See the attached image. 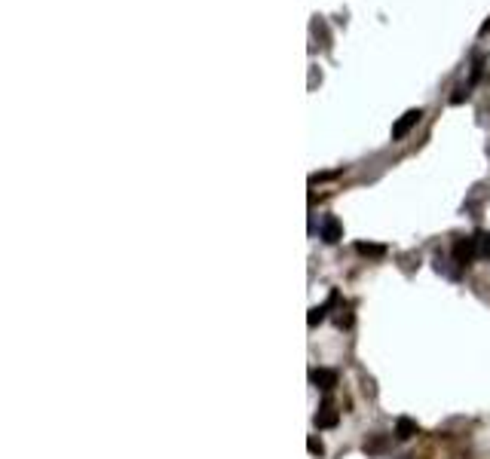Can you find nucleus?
<instances>
[{
	"label": "nucleus",
	"instance_id": "4468645a",
	"mask_svg": "<svg viewBox=\"0 0 490 459\" xmlns=\"http://www.w3.org/2000/svg\"><path fill=\"white\" fill-rule=\"evenodd\" d=\"M401 459H411V456H401Z\"/></svg>",
	"mask_w": 490,
	"mask_h": 459
},
{
	"label": "nucleus",
	"instance_id": "f257e3e1",
	"mask_svg": "<svg viewBox=\"0 0 490 459\" xmlns=\"http://www.w3.org/2000/svg\"><path fill=\"white\" fill-rule=\"evenodd\" d=\"M420 116H423V111H420V107H414V111L401 114V120L396 122V126H392V141H401V138H405V135L420 122Z\"/></svg>",
	"mask_w": 490,
	"mask_h": 459
},
{
	"label": "nucleus",
	"instance_id": "39448f33",
	"mask_svg": "<svg viewBox=\"0 0 490 459\" xmlns=\"http://www.w3.org/2000/svg\"><path fill=\"white\" fill-rule=\"evenodd\" d=\"M310 380L316 383L319 389H325V392L337 386V374H334V371H325V367H322V371H312V374H310Z\"/></svg>",
	"mask_w": 490,
	"mask_h": 459
},
{
	"label": "nucleus",
	"instance_id": "0eeeda50",
	"mask_svg": "<svg viewBox=\"0 0 490 459\" xmlns=\"http://www.w3.org/2000/svg\"><path fill=\"white\" fill-rule=\"evenodd\" d=\"M472 242H475V255H478V257H490V233L487 230L475 233Z\"/></svg>",
	"mask_w": 490,
	"mask_h": 459
},
{
	"label": "nucleus",
	"instance_id": "9b49d317",
	"mask_svg": "<svg viewBox=\"0 0 490 459\" xmlns=\"http://www.w3.org/2000/svg\"><path fill=\"white\" fill-rule=\"evenodd\" d=\"M469 86H472V83H466V86H460V89H457V92H454V95H451V101H454V105H460V101H462V98H466V95H469Z\"/></svg>",
	"mask_w": 490,
	"mask_h": 459
},
{
	"label": "nucleus",
	"instance_id": "6e6552de",
	"mask_svg": "<svg viewBox=\"0 0 490 459\" xmlns=\"http://www.w3.org/2000/svg\"><path fill=\"white\" fill-rule=\"evenodd\" d=\"M356 251H359V255H368V257H383L386 255L383 245H371V242H359Z\"/></svg>",
	"mask_w": 490,
	"mask_h": 459
},
{
	"label": "nucleus",
	"instance_id": "20e7f679",
	"mask_svg": "<svg viewBox=\"0 0 490 459\" xmlns=\"http://www.w3.org/2000/svg\"><path fill=\"white\" fill-rule=\"evenodd\" d=\"M337 420H340V414L334 410V404L325 401L322 407H319V414H316V426H319V429H334Z\"/></svg>",
	"mask_w": 490,
	"mask_h": 459
},
{
	"label": "nucleus",
	"instance_id": "1a4fd4ad",
	"mask_svg": "<svg viewBox=\"0 0 490 459\" xmlns=\"http://www.w3.org/2000/svg\"><path fill=\"white\" fill-rule=\"evenodd\" d=\"M331 303H337V294H331L328 297V306ZM328 306H316V310H310V325H319V321L325 319V310H328Z\"/></svg>",
	"mask_w": 490,
	"mask_h": 459
},
{
	"label": "nucleus",
	"instance_id": "f8f14e48",
	"mask_svg": "<svg viewBox=\"0 0 490 459\" xmlns=\"http://www.w3.org/2000/svg\"><path fill=\"white\" fill-rule=\"evenodd\" d=\"M306 447H310V453H319V456H322V441L310 438V441H306Z\"/></svg>",
	"mask_w": 490,
	"mask_h": 459
},
{
	"label": "nucleus",
	"instance_id": "ddd939ff",
	"mask_svg": "<svg viewBox=\"0 0 490 459\" xmlns=\"http://www.w3.org/2000/svg\"><path fill=\"white\" fill-rule=\"evenodd\" d=\"M487 31H490V16H487V22L481 25V34H487Z\"/></svg>",
	"mask_w": 490,
	"mask_h": 459
},
{
	"label": "nucleus",
	"instance_id": "9d476101",
	"mask_svg": "<svg viewBox=\"0 0 490 459\" xmlns=\"http://www.w3.org/2000/svg\"><path fill=\"white\" fill-rule=\"evenodd\" d=\"M386 447V438H374L371 444H365V453H380Z\"/></svg>",
	"mask_w": 490,
	"mask_h": 459
},
{
	"label": "nucleus",
	"instance_id": "f03ea898",
	"mask_svg": "<svg viewBox=\"0 0 490 459\" xmlns=\"http://www.w3.org/2000/svg\"><path fill=\"white\" fill-rule=\"evenodd\" d=\"M454 257H457L460 266L472 264V260L478 257V255H475V242H472V239H457V245H454Z\"/></svg>",
	"mask_w": 490,
	"mask_h": 459
},
{
	"label": "nucleus",
	"instance_id": "423d86ee",
	"mask_svg": "<svg viewBox=\"0 0 490 459\" xmlns=\"http://www.w3.org/2000/svg\"><path fill=\"white\" fill-rule=\"evenodd\" d=\"M414 435H417V423L407 420V416H401V420L396 423V438L398 441H407V438H414Z\"/></svg>",
	"mask_w": 490,
	"mask_h": 459
},
{
	"label": "nucleus",
	"instance_id": "7ed1b4c3",
	"mask_svg": "<svg viewBox=\"0 0 490 459\" xmlns=\"http://www.w3.org/2000/svg\"><path fill=\"white\" fill-rule=\"evenodd\" d=\"M340 236H343V227H340V221L334 215H325L322 217V239L328 245H334V242H340Z\"/></svg>",
	"mask_w": 490,
	"mask_h": 459
}]
</instances>
